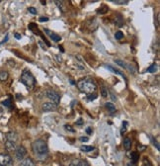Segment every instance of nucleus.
I'll return each mask as SVG.
<instances>
[{
  "label": "nucleus",
  "mask_w": 160,
  "mask_h": 166,
  "mask_svg": "<svg viewBox=\"0 0 160 166\" xmlns=\"http://www.w3.org/2000/svg\"><path fill=\"white\" fill-rule=\"evenodd\" d=\"M20 81L27 87V89H29V90L33 89L36 85L35 76L32 74L31 71L27 70V69H25V70L22 72L21 77H20Z\"/></svg>",
  "instance_id": "7ed1b4c3"
},
{
  "label": "nucleus",
  "mask_w": 160,
  "mask_h": 166,
  "mask_svg": "<svg viewBox=\"0 0 160 166\" xmlns=\"http://www.w3.org/2000/svg\"><path fill=\"white\" fill-rule=\"evenodd\" d=\"M64 129H65L66 131L70 132H74V129L72 128V127L70 126V125H65V126H64Z\"/></svg>",
  "instance_id": "bb28decb"
},
{
  "label": "nucleus",
  "mask_w": 160,
  "mask_h": 166,
  "mask_svg": "<svg viewBox=\"0 0 160 166\" xmlns=\"http://www.w3.org/2000/svg\"><path fill=\"white\" fill-rule=\"evenodd\" d=\"M115 38L117 39V40H121L123 38V33L121 32V31H118V32H116V34H115Z\"/></svg>",
  "instance_id": "5701e85b"
},
{
  "label": "nucleus",
  "mask_w": 160,
  "mask_h": 166,
  "mask_svg": "<svg viewBox=\"0 0 160 166\" xmlns=\"http://www.w3.org/2000/svg\"><path fill=\"white\" fill-rule=\"evenodd\" d=\"M39 44H40V46H41V47H43V50H46V47H45V46H43V42H41V41H40V42H39Z\"/></svg>",
  "instance_id": "ea45409f"
},
{
  "label": "nucleus",
  "mask_w": 160,
  "mask_h": 166,
  "mask_svg": "<svg viewBox=\"0 0 160 166\" xmlns=\"http://www.w3.org/2000/svg\"><path fill=\"white\" fill-rule=\"evenodd\" d=\"M45 33H46V34H48V35H49V37L53 41V42H56V43H57V42H59L60 39H61L59 35H56V33H53V31L49 30V29H45Z\"/></svg>",
  "instance_id": "9d476101"
},
{
  "label": "nucleus",
  "mask_w": 160,
  "mask_h": 166,
  "mask_svg": "<svg viewBox=\"0 0 160 166\" xmlns=\"http://www.w3.org/2000/svg\"><path fill=\"white\" fill-rule=\"evenodd\" d=\"M15 38H16L17 40H20V39H21V35H20V34H18V33H16V34H15Z\"/></svg>",
  "instance_id": "e433bc0d"
},
{
  "label": "nucleus",
  "mask_w": 160,
  "mask_h": 166,
  "mask_svg": "<svg viewBox=\"0 0 160 166\" xmlns=\"http://www.w3.org/2000/svg\"><path fill=\"white\" fill-rule=\"evenodd\" d=\"M86 132L88 135H92V129H91V128H87L86 129Z\"/></svg>",
  "instance_id": "72a5a7b5"
},
{
  "label": "nucleus",
  "mask_w": 160,
  "mask_h": 166,
  "mask_svg": "<svg viewBox=\"0 0 160 166\" xmlns=\"http://www.w3.org/2000/svg\"><path fill=\"white\" fill-rule=\"evenodd\" d=\"M116 24H117L119 27H121V26L123 24V19L122 18L121 15H118L117 18H116Z\"/></svg>",
  "instance_id": "412c9836"
},
{
  "label": "nucleus",
  "mask_w": 160,
  "mask_h": 166,
  "mask_svg": "<svg viewBox=\"0 0 160 166\" xmlns=\"http://www.w3.org/2000/svg\"><path fill=\"white\" fill-rule=\"evenodd\" d=\"M137 149H139V151H143V150H145V146L144 145H139L137 146Z\"/></svg>",
  "instance_id": "473e14b6"
},
{
  "label": "nucleus",
  "mask_w": 160,
  "mask_h": 166,
  "mask_svg": "<svg viewBox=\"0 0 160 166\" xmlns=\"http://www.w3.org/2000/svg\"><path fill=\"white\" fill-rule=\"evenodd\" d=\"M77 87L82 93L89 95V94L95 93V91L97 89V84L93 78H91V77H86V78L80 79L78 81Z\"/></svg>",
  "instance_id": "f03ea898"
},
{
  "label": "nucleus",
  "mask_w": 160,
  "mask_h": 166,
  "mask_svg": "<svg viewBox=\"0 0 160 166\" xmlns=\"http://www.w3.org/2000/svg\"><path fill=\"white\" fill-rule=\"evenodd\" d=\"M153 143H154V145H156V148L159 150V145H158V142L155 141V139H153Z\"/></svg>",
  "instance_id": "c9c22d12"
},
{
  "label": "nucleus",
  "mask_w": 160,
  "mask_h": 166,
  "mask_svg": "<svg viewBox=\"0 0 160 166\" xmlns=\"http://www.w3.org/2000/svg\"><path fill=\"white\" fill-rule=\"evenodd\" d=\"M156 70H157V64H152V65H150L149 67L147 68V71L148 72H151V73H153V72H155Z\"/></svg>",
  "instance_id": "4be33fe9"
},
{
  "label": "nucleus",
  "mask_w": 160,
  "mask_h": 166,
  "mask_svg": "<svg viewBox=\"0 0 160 166\" xmlns=\"http://www.w3.org/2000/svg\"><path fill=\"white\" fill-rule=\"evenodd\" d=\"M56 57L57 58V61H59V62H61V61H62V58L59 57V55H56Z\"/></svg>",
  "instance_id": "58836bf2"
},
{
  "label": "nucleus",
  "mask_w": 160,
  "mask_h": 166,
  "mask_svg": "<svg viewBox=\"0 0 160 166\" xmlns=\"http://www.w3.org/2000/svg\"><path fill=\"white\" fill-rule=\"evenodd\" d=\"M70 166H89L88 162L83 159H74L70 163Z\"/></svg>",
  "instance_id": "9b49d317"
},
{
  "label": "nucleus",
  "mask_w": 160,
  "mask_h": 166,
  "mask_svg": "<svg viewBox=\"0 0 160 166\" xmlns=\"http://www.w3.org/2000/svg\"><path fill=\"white\" fill-rule=\"evenodd\" d=\"M9 77V73L7 72L6 70H1L0 71V81H2V82H4L7 79H8Z\"/></svg>",
  "instance_id": "4468645a"
},
{
  "label": "nucleus",
  "mask_w": 160,
  "mask_h": 166,
  "mask_svg": "<svg viewBox=\"0 0 160 166\" xmlns=\"http://www.w3.org/2000/svg\"><path fill=\"white\" fill-rule=\"evenodd\" d=\"M5 141L8 142H18V135L16 134L15 132H7L5 135Z\"/></svg>",
  "instance_id": "6e6552de"
},
{
  "label": "nucleus",
  "mask_w": 160,
  "mask_h": 166,
  "mask_svg": "<svg viewBox=\"0 0 160 166\" xmlns=\"http://www.w3.org/2000/svg\"><path fill=\"white\" fill-rule=\"evenodd\" d=\"M82 123H83V120L82 119H79L77 122H76V125H78V126H81Z\"/></svg>",
  "instance_id": "f704fd0d"
},
{
  "label": "nucleus",
  "mask_w": 160,
  "mask_h": 166,
  "mask_svg": "<svg viewBox=\"0 0 160 166\" xmlns=\"http://www.w3.org/2000/svg\"><path fill=\"white\" fill-rule=\"evenodd\" d=\"M32 150L40 161H45L49 156V147L43 139H37L32 143Z\"/></svg>",
  "instance_id": "f257e3e1"
},
{
  "label": "nucleus",
  "mask_w": 160,
  "mask_h": 166,
  "mask_svg": "<svg viewBox=\"0 0 160 166\" xmlns=\"http://www.w3.org/2000/svg\"><path fill=\"white\" fill-rule=\"evenodd\" d=\"M2 105H4L6 107H8V108H10V107H11V100H10V99H7V100L3 101L2 102Z\"/></svg>",
  "instance_id": "a878e982"
},
{
  "label": "nucleus",
  "mask_w": 160,
  "mask_h": 166,
  "mask_svg": "<svg viewBox=\"0 0 160 166\" xmlns=\"http://www.w3.org/2000/svg\"><path fill=\"white\" fill-rule=\"evenodd\" d=\"M80 150L84 151V152H90V151L94 150V146H90V145H82L80 147Z\"/></svg>",
  "instance_id": "dca6fc26"
},
{
  "label": "nucleus",
  "mask_w": 160,
  "mask_h": 166,
  "mask_svg": "<svg viewBox=\"0 0 160 166\" xmlns=\"http://www.w3.org/2000/svg\"><path fill=\"white\" fill-rule=\"evenodd\" d=\"M113 3H115V4L117 5H125V4H128L129 1L128 0H112Z\"/></svg>",
  "instance_id": "6ab92c4d"
},
{
  "label": "nucleus",
  "mask_w": 160,
  "mask_h": 166,
  "mask_svg": "<svg viewBox=\"0 0 160 166\" xmlns=\"http://www.w3.org/2000/svg\"><path fill=\"white\" fill-rule=\"evenodd\" d=\"M5 149L9 152H13L15 151L17 148V143L16 142H8V141H5Z\"/></svg>",
  "instance_id": "1a4fd4ad"
},
{
  "label": "nucleus",
  "mask_w": 160,
  "mask_h": 166,
  "mask_svg": "<svg viewBox=\"0 0 160 166\" xmlns=\"http://www.w3.org/2000/svg\"><path fill=\"white\" fill-rule=\"evenodd\" d=\"M101 95L103 96V97H107L108 93H107V89L105 87H102V89H101Z\"/></svg>",
  "instance_id": "cd10ccee"
},
{
  "label": "nucleus",
  "mask_w": 160,
  "mask_h": 166,
  "mask_svg": "<svg viewBox=\"0 0 160 166\" xmlns=\"http://www.w3.org/2000/svg\"><path fill=\"white\" fill-rule=\"evenodd\" d=\"M96 97H97V95H96V94H94L93 96H89V97H88V98L90 99V100H92V99H95Z\"/></svg>",
  "instance_id": "4c0bfd02"
},
{
  "label": "nucleus",
  "mask_w": 160,
  "mask_h": 166,
  "mask_svg": "<svg viewBox=\"0 0 160 166\" xmlns=\"http://www.w3.org/2000/svg\"><path fill=\"white\" fill-rule=\"evenodd\" d=\"M0 166H14L13 159L6 153H0Z\"/></svg>",
  "instance_id": "20e7f679"
},
{
  "label": "nucleus",
  "mask_w": 160,
  "mask_h": 166,
  "mask_svg": "<svg viewBox=\"0 0 160 166\" xmlns=\"http://www.w3.org/2000/svg\"><path fill=\"white\" fill-rule=\"evenodd\" d=\"M97 12H98V14H105V13H107L108 12V7L105 4H102L100 8L97 10Z\"/></svg>",
  "instance_id": "f3484780"
},
{
  "label": "nucleus",
  "mask_w": 160,
  "mask_h": 166,
  "mask_svg": "<svg viewBox=\"0 0 160 166\" xmlns=\"http://www.w3.org/2000/svg\"><path fill=\"white\" fill-rule=\"evenodd\" d=\"M106 108H107V110H108L111 114H113V113H115V112H116V107H115V105L113 104V103H111V102L106 103Z\"/></svg>",
  "instance_id": "2eb2a0df"
},
{
  "label": "nucleus",
  "mask_w": 160,
  "mask_h": 166,
  "mask_svg": "<svg viewBox=\"0 0 160 166\" xmlns=\"http://www.w3.org/2000/svg\"><path fill=\"white\" fill-rule=\"evenodd\" d=\"M19 166H36L35 164V161L32 159V158H25L21 161V163Z\"/></svg>",
  "instance_id": "f8f14e48"
},
{
  "label": "nucleus",
  "mask_w": 160,
  "mask_h": 166,
  "mask_svg": "<svg viewBox=\"0 0 160 166\" xmlns=\"http://www.w3.org/2000/svg\"><path fill=\"white\" fill-rule=\"evenodd\" d=\"M56 107H57V105L53 104L52 102H46V103H43L42 105V110H43V112H52V111L56 110Z\"/></svg>",
  "instance_id": "0eeeda50"
},
{
  "label": "nucleus",
  "mask_w": 160,
  "mask_h": 166,
  "mask_svg": "<svg viewBox=\"0 0 160 166\" xmlns=\"http://www.w3.org/2000/svg\"><path fill=\"white\" fill-rule=\"evenodd\" d=\"M107 67L109 68V70H111V71H113L114 73H116V74H120L121 76H123V77H125V75L123 74V73L120 71V70H117V69H115L114 67H112L111 65H107Z\"/></svg>",
  "instance_id": "aec40b11"
},
{
  "label": "nucleus",
  "mask_w": 160,
  "mask_h": 166,
  "mask_svg": "<svg viewBox=\"0 0 160 166\" xmlns=\"http://www.w3.org/2000/svg\"><path fill=\"white\" fill-rule=\"evenodd\" d=\"M123 147H125L126 150L130 149V147H132V139L130 138H126L123 139Z\"/></svg>",
  "instance_id": "ddd939ff"
},
{
  "label": "nucleus",
  "mask_w": 160,
  "mask_h": 166,
  "mask_svg": "<svg viewBox=\"0 0 160 166\" xmlns=\"http://www.w3.org/2000/svg\"><path fill=\"white\" fill-rule=\"evenodd\" d=\"M142 166H152V165H151V163H150V161H149V160L146 159V158H144V159H143V164H142Z\"/></svg>",
  "instance_id": "c85d7f7f"
},
{
  "label": "nucleus",
  "mask_w": 160,
  "mask_h": 166,
  "mask_svg": "<svg viewBox=\"0 0 160 166\" xmlns=\"http://www.w3.org/2000/svg\"><path fill=\"white\" fill-rule=\"evenodd\" d=\"M126 126H128V122H123V128H122V131H121V134L123 135L126 131Z\"/></svg>",
  "instance_id": "393cba45"
},
{
  "label": "nucleus",
  "mask_w": 160,
  "mask_h": 166,
  "mask_svg": "<svg viewBox=\"0 0 160 166\" xmlns=\"http://www.w3.org/2000/svg\"><path fill=\"white\" fill-rule=\"evenodd\" d=\"M27 155V150L24 146H18L15 150V156L18 160H23L25 156Z\"/></svg>",
  "instance_id": "423d86ee"
},
{
  "label": "nucleus",
  "mask_w": 160,
  "mask_h": 166,
  "mask_svg": "<svg viewBox=\"0 0 160 166\" xmlns=\"http://www.w3.org/2000/svg\"><path fill=\"white\" fill-rule=\"evenodd\" d=\"M79 141L82 142H87L89 141V138H84V136H81V138H79Z\"/></svg>",
  "instance_id": "7c9ffc66"
},
{
  "label": "nucleus",
  "mask_w": 160,
  "mask_h": 166,
  "mask_svg": "<svg viewBox=\"0 0 160 166\" xmlns=\"http://www.w3.org/2000/svg\"><path fill=\"white\" fill-rule=\"evenodd\" d=\"M39 21L40 22H48L49 21V18L48 17H40Z\"/></svg>",
  "instance_id": "2f4dec72"
},
{
  "label": "nucleus",
  "mask_w": 160,
  "mask_h": 166,
  "mask_svg": "<svg viewBox=\"0 0 160 166\" xmlns=\"http://www.w3.org/2000/svg\"><path fill=\"white\" fill-rule=\"evenodd\" d=\"M46 96L50 100H52V103L56 105H59V102H60V96L59 93H56V91H53V90H49L46 92Z\"/></svg>",
  "instance_id": "39448f33"
},
{
  "label": "nucleus",
  "mask_w": 160,
  "mask_h": 166,
  "mask_svg": "<svg viewBox=\"0 0 160 166\" xmlns=\"http://www.w3.org/2000/svg\"><path fill=\"white\" fill-rule=\"evenodd\" d=\"M139 153L136 152V151H133V152H132V154H130V158H132V160L133 161V163H136L137 160H139Z\"/></svg>",
  "instance_id": "a211bd4d"
},
{
  "label": "nucleus",
  "mask_w": 160,
  "mask_h": 166,
  "mask_svg": "<svg viewBox=\"0 0 160 166\" xmlns=\"http://www.w3.org/2000/svg\"><path fill=\"white\" fill-rule=\"evenodd\" d=\"M115 62H116L117 64H119L120 66H122V67H123V68H126V65H128L126 63H125L123 61H122L121 60H116Z\"/></svg>",
  "instance_id": "b1692460"
},
{
  "label": "nucleus",
  "mask_w": 160,
  "mask_h": 166,
  "mask_svg": "<svg viewBox=\"0 0 160 166\" xmlns=\"http://www.w3.org/2000/svg\"><path fill=\"white\" fill-rule=\"evenodd\" d=\"M28 11H29L30 13L34 14V15H35V14H37V10H36V8H34V7H29V8H28Z\"/></svg>",
  "instance_id": "c756f323"
}]
</instances>
